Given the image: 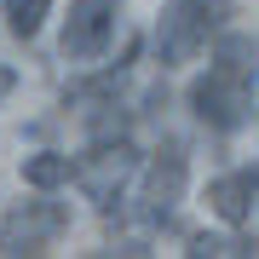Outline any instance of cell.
<instances>
[{"mask_svg":"<svg viewBox=\"0 0 259 259\" xmlns=\"http://www.w3.org/2000/svg\"><path fill=\"white\" fill-rule=\"evenodd\" d=\"M253 69H259V47L248 35H236V29H219L207 75H196V87H190V110L207 133H236L253 121V110H259Z\"/></svg>","mask_w":259,"mask_h":259,"instance_id":"obj_1","label":"cell"},{"mask_svg":"<svg viewBox=\"0 0 259 259\" xmlns=\"http://www.w3.org/2000/svg\"><path fill=\"white\" fill-rule=\"evenodd\" d=\"M231 0H167V12L156 18V58L161 69L196 64V52H207V40L225 29Z\"/></svg>","mask_w":259,"mask_h":259,"instance_id":"obj_2","label":"cell"},{"mask_svg":"<svg viewBox=\"0 0 259 259\" xmlns=\"http://www.w3.org/2000/svg\"><path fill=\"white\" fill-rule=\"evenodd\" d=\"M139 173V150H133V139H98L87 156H75V185L87 190V202H98L104 213H110L121 202V185Z\"/></svg>","mask_w":259,"mask_h":259,"instance_id":"obj_3","label":"cell"},{"mask_svg":"<svg viewBox=\"0 0 259 259\" xmlns=\"http://www.w3.org/2000/svg\"><path fill=\"white\" fill-rule=\"evenodd\" d=\"M64 231H69V202H52V196L18 202L12 213H0V253H40Z\"/></svg>","mask_w":259,"mask_h":259,"instance_id":"obj_4","label":"cell"},{"mask_svg":"<svg viewBox=\"0 0 259 259\" xmlns=\"http://www.w3.org/2000/svg\"><path fill=\"white\" fill-rule=\"evenodd\" d=\"M121 29V0H69V18H64V58L69 64H93V58L110 52Z\"/></svg>","mask_w":259,"mask_h":259,"instance_id":"obj_5","label":"cell"},{"mask_svg":"<svg viewBox=\"0 0 259 259\" xmlns=\"http://www.w3.org/2000/svg\"><path fill=\"white\" fill-rule=\"evenodd\" d=\"M185 179H190V150H185V139H161V150H156L150 167H144V196H139L144 225H161L167 213L185 202Z\"/></svg>","mask_w":259,"mask_h":259,"instance_id":"obj_6","label":"cell"},{"mask_svg":"<svg viewBox=\"0 0 259 259\" xmlns=\"http://www.w3.org/2000/svg\"><path fill=\"white\" fill-rule=\"evenodd\" d=\"M207 207L219 213L225 225H248L259 207V167H236V173L213 179L207 185Z\"/></svg>","mask_w":259,"mask_h":259,"instance_id":"obj_7","label":"cell"},{"mask_svg":"<svg viewBox=\"0 0 259 259\" xmlns=\"http://www.w3.org/2000/svg\"><path fill=\"white\" fill-rule=\"evenodd\" d=\"M69 179H75V161L58 156V150H35V156H23V185L58 190V185H69Z\"/></svg>","mask_w":259,"mask_h":259,"instance_id":"obj_8","label":"cell"},{"mask_svg":"<svg viewBox=\"0 0 259 259\" xmlns=\"http://www.w3.org/2000/svg\"><path fill=\"white\" fill-rule=\"evenodd\" d=\"M185 253H190V259H253L259 242H253V236H207V231H196Z\"/></svg>","mask_w":259,"mask_h":259,"instance_id":"obj_9","label":"cell"},{"mask_svg":"<svg viewBox=\"0 0 259 259\" xmlns=\"http://www.w3.org/2000/svg\"><path fill=\"white\" fill-rule=\"evenodd\" d=\"M47 12H52V0H6V29L18 40H35L40 23H47Z\"/></svg>","mask_w":259,"mask_h":259,"instance_id":"obj_10","label":"cell"},{"mask_svg":"<svg viewBox=\"0 0 259 259\" xmlns=\"http://www.w3.org/2000/svg\"><path fill=\"white\" fill-rule=\"evenodd\" d=\"M12 87H18V69H12V64H0V104L12 98Z\"/></svg>","mask_w":259,"mask_h":259,"instance_id":"obj_11","label":"cell"},{"mask_svg":"<svg viewBox=\"0 0 259 259\" xmlns=\"http://www.w3.org/2000/svg\"><path fill=\"white\" fill-rule=\"evenodd\" d=\"M253 115H259V110H253Z\"/></svg>","mask_w":259,"mask_h":259,"instance_id":"obj_12","label":"cell"}]
</instances>
